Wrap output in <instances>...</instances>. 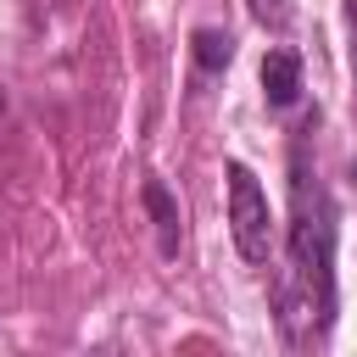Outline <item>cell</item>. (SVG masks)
<instances>
[{"label":"cell","mask_w":357,"mask_h":357,"mask_svg":"<svg viewBox=\"0 0 357 357\" xmlns=\"http://www.w3.org/2000/svg\"><path fill=\"white\" fill-rule=\"evenodd\" d=\"M145 206H151V218H156L162 251L173 257V251H178V206H173V195H167V184H162V178H151V184H145Z\"/></svg>","instance_id":"277c9868"},{"label":"cell","mask_w":357,"mask_h":357,"mask_svg":"<svg viewBox=\"0 0 357 357\" xmlns=\"http://www.w3.org/2000/svg\"><path fill=\"white\" fill-rule=\"evenodd\" d=\"M279 307L290 340H318L335 318V212L301 151L290 162V279Z\"/></svg>","instance_id":"6da1fadb"},{"label":"cell","mask_w":357,"mask_h":357,"mask_svg":"<svg viewBox=\"0 0 357 357\" xmlns=\"http://www.w3.org/2000/svg\"><path fill=\"white\" fill-rule=\"evenodd\" d=\"M229 234H234V251L245 262H268L273 212H268V195H262V184L245 162H229Z\"/></svg>","instance_id":"7a4b0ae2"},{"label":"cell","mask_w":357,"mask_h":357,"mask_svg":"<svg viewBox=\"0 0 357 357\" xmlns=\"http://www.w3.org/2000/svg\"><path fill=\"white\" fill-rule=\"evenodd\" d=\"M229 56H234V39H229L223 28H201V33H195V61H201L206 73L229 67Z\"/></svg>","instance_id":"5b68a950"},{"label":"cell","mask_w":357,"mask_h":357,"mask_svg":"<svg viewBox=\"0 0 357 357\" xmlns=\"http://www.w3.org/2000/svg\"><path fill=\"white\" fill-rule=\"evenodd\" d=\"M262 89H268V106H296V95H301V56L296 50H268L262 56Z\"/></svg>","instance_id":"3957f363"},{"label":"cell","mask_w":357,"mask_h":357,"mask_svg":"<svg viewBox=\"0 0 357 357\" xmlns=\"http://www.w3.org/2000/svg\"><path fill=\"white\" fill-rule=\"evenodd\" d=\"M351 33H357V0H351Z\"/></svg>","instance_id":"8992f818"}]
</instances>
